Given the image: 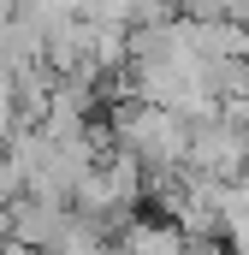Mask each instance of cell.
I'll return each mask as SVG.
<instances>
[{
    "instance_id": "1",
    "label": "cell",
    "mask_w": 249,
    "mask_h": 255,
    "mask_svg": "<svg viewBox=\"0 0 249 255\" xmlns=\"http://www.w3.org/2000/svg\"><path fill=\"white\" fill-rule=\"evenodd\" d=\"M18 125H24V119H18V95H12V83L0 77V142H6Z\"/></svg>"
}]
</instances>
